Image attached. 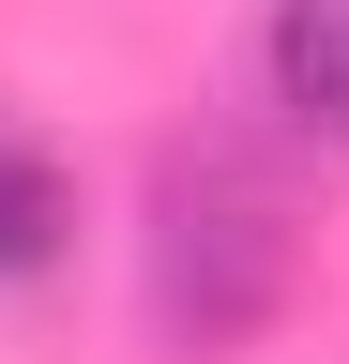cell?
Instances as JSON below:
<instances>
[{"mask_svg": "<svg viewBox=\"0 0 349 364\" xmlns=\"http://www.w3.org/2000/svg\"><path fill=\"white\" fill-rule=\"evenodd\" d=\"M274 91L304 136H349V0H274Z\"/></svg>", "mask_w": 349, "mask_h": 364, "instance_id": "obj_2", "label": "cell"}, {"mask_svg": "<svg viewBox=\"0 0 349 364\" xmlns=\"http://www.w3.org/2000/svg\"><path fill=\"white\" fill-rule=\"evenodd\" d=\"M46 258H61V167L0 136V273H46Z\"/></svg>", "mask_w": 349, "mask_h": 364, "instance_id": "obj_3", "label": "cell"}, {"mask_svg": "<svg viewBox=\"0 0 349 364\" xmlns=\"http://www.w3.org/2000/svg\"><path fill=\"white\" fill-rule=\"evenodd\" d=\"M289 273H304V228H289V198H274L258 167H228V152L167 167L137 289H152V334L183 349V364H228L258 318L289 304Z\"/></svg>", "mask_w": 349, "mask_h": 364, "instance_id": "obj_1", "label": "cell"}]
</instances>
